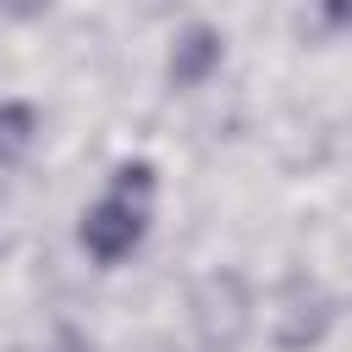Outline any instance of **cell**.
I'll return each mask as SVG.
<instances>
[{"label":"cell","mask_w":352,"mask_h":352,"mask_svg":"<svg viewBox=\"0 0 352 352\" xmlns=\"http://www.w3.org/2000/svg\"><path fill=\"white\" fill-rule=\"evenodd\" d=\"M148 220H154V165L126 160V165H116V176L104 182V192L82 209L77 242L99 264H121L148 236Z\"/></svg>","instance_id":"cell-1"},{"label":"cell","mask_w":352,"mask_h":352,"mask_svg":"<svg viewBox=\"0 0 352 352\" xmlns=\"http://www.w3.org/2000/svg\"><path fill=\"white\" fill-rule=\"evenodd\" d=\"M187 324L204 352H236L258 324V297L242 270H209L187 292Z\"/></svg>","instance_id":"cell-2"},{"label":"cell","mask_w":352,"mask_h":352,"mask_svg":"<svg viewBox=\"0 0 352 352\" xmlns=\"http://www.w3.org/2000/svg\"><path fill=\"white\" fill-rule=\"evenodd\" d=\"M270 336H275V346H286V352H308V346H319L324 336H330V324H336V297L314 280V275H302V270H292L275 292H270Z\"/></svg>","instance_id":"cell-3"},{"label":"cell","mask_w":352,"mask_h":352,"mask_svg":"<svg viewBox=\"0 0 352 352\" xmlns=\"http://www.w3.org/2000/svg\"><path fill=\"white\" fill-rule=\"evenodd\" d=\"M226 55V33L209 28V22H187L176 38H170V60H165V77L170 88H198Z\"/></svg>","instance_id":"cell-4"},{"label":"cell","mask_w":352,"mask_h":352,"mask_svg":"<svg viewBox=\"0 0 352 352\" xmlns=\"http://www.w3.org/2000/svg\"><path fill=\"white\" fill-rule=\"evenodd\" d=\"M33 138H38V121H33V110L28 104H0V165H16L28 148H33Z\"/></svg>","instance_id":"cell-5"}]
</instances>
